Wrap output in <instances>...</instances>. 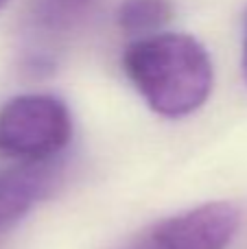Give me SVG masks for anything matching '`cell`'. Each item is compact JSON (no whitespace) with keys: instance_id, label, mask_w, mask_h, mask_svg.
Segmentation results:
<instances>
[{"instance_id":"3","label":"cell","mask_w":247,"mask_h":249,"mask_svg":"<svg viewBox=\"0 0 247 249\" xmlns=\"http://www.w3.org/2000/svg\"><path fill=\"white\" fill-rule=\"evenodd\" d=\"M241 212L228 201H212L158 223L147 234L151 249H226L236 236Z\"/></svg>"},{"instance_id":"2","label":"cell","mask_w":247,"mask_h":249,"mask_svg":"<svg viewBox=\"0 0 247 249\" xmlns=\"http://www.w3.org/2000/svg\"><path fill=\"white\" fill-rule=\"evenodd\" d=\"M72 118L64 101L24 94L0 109V153L22 162H46L66 149Z\"/></svg>"},{"instance_id":"9","label":"cell","mask_w":247,"mask_h":249,"mask_svg":"<svg viewBox=\"0 0 247 249\" xmlns=\"http://www.w3.org/2000/svg\"><path fill=\"white\" fill-rule=\"evenodd\" d=\"M7 2H9V0H0V9H2L4 4H7Z\"/></svg>"},{"instance_id":"6","label":"cell","mask_w":247,"mask_h":249,"mask_svg":"<svg viewBox=\"0 0 247 249\" xmlns=\"http://www.w3.org/2000/svg\"><path fill=\"white\" fill-rule=\"evenodd\" d=\"M90 0H39L37 18L48 29H66L72 24Z\"/></svg>"},{"instance_id":"8","label":"cell","mask_w":247,"mask_h":249,"mask_svg":"<svg viewBox=\"0 0 247 249\" xmlns=\"http://www.w3.org/2000/svg\"><path fill=\"white\" fill-rule=\"evenodd\" d=\"M129 249H151V245H149V241H147V236L142 238V241H138L136 245H131Z\"/></svg>"},{"instance_id":"1","label":"cell","mask_w":247,"mask_h":249,"mask_svg":"<svg viewBox=\"0 0 247 249\" xmlns=\"http://www.w3.org/2000/svg\"><path fill=\"white\" fill-rule=\"evenodd\" d=\"M123 68L149 107L166 118L197 112L212 92L208 51L184 33H151L136 39L123 55Z\"/></svg>"},{"instance_id":"5","label":"cell","mask_w":247,"mask_h":249,"mask_svg":"<svg viewBox=\"0 0 247 249\" xmlns=\"http://www.w3.org/2000/svg\"><path fill=\"white\" fill-rule=\"evenodd\" d=\"M171 0H123L116 22L127 33H158L171 20Z\"/></svg>"},{"instance_id":"7","label":"cell","mask_w":247,"mask_h":249,"mask_svg":"<svg viewBox=\"0 0 247 249\" xmlns=\"http://www.w3.org/2000/svg\"><path fill=\"white\" fill-rule=\"evenodd\" d=\"M243 77L247 81V22H245V35H243Z\"/></svg>"},{"instance_id":"4","label":"cell","mask_w":247,"mask_h":249,"mask_svg":"<svg viewBox=\"0 0 247 249\" xmlns=\"http://www.w3.org/2000/svg\"><path fill=\"white\" fill-rule=\"evenodd\" d=\"M53 184V173L44 162H24L0 173V228L22 219Z\"/></svg>"}]
</instances>
